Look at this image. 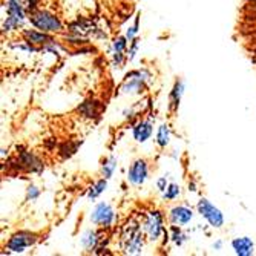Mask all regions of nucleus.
Instances as JSON below:
<instances>
[{
	"mask_svg": "<svg viewBox=\"0 0 256 256\" xmlns=\"http://www.w3.org/2000/svg\"><path fill=\"white\" fill-rule=\"evenodd\" d=\"M146 235L143 232L142 222L136 218H129L122 227L120 246L124 254H142L144 248Z\"/></svg>",
	"mask_w": 256,
	"mask_h": 256,
	"instance_id": "f257e3e1",
	"label": "nucleus"
},
{
	"mask_svg": "<svg viewBox=\"0 0 256 256\" xmlns=\"http://www.w3.org/2000/svg\"><path fill=\"white\" fill-rule=\"evenodd\" d=\"M152 78L150 72L146 71V69H135V71H130L126 77L124 82L120 86V92L118 94L123 96H140L143 94V90L146 89L148 82Z\"/></svg>",
	"mask_w": 256,
	"mask_h": 256,
	"instance_id": "f03ea898",
	"label": "nucleus"
},
{
	"mask_svg": "<svg viewBox=\"0 0 256 256\" xmlns=\"http://www.w3.org/2000/svg\"><path fill=\"white\" fill-rule=\"evenodd\" d=\"M142 227L146 238L150 242H156L160 241V238L164 235V218H162V214L158 210H148L144 214H142Z\"/></svg>",
	"mask_w": 256,
	"mask_h": 256,
	"instance_id": "7ed1b4c3",
	"label": "nucleus"
},
{
	"mask_svg": "<svg viewBox=\"0 0 256 256\" xmlns=\"http://www.w3.org/2000/svg\"><path fill=\"white\" fill-rule=\"evenodd\" d=\"M30 23L34 28L43 31V32H48V34H57V32L63 31L62 20L56 14H52L51 11H46V10H37V11L31 12Z\"/></svg>",
	"mask_w": 256,
	"mask_h": 256,
	"instance_id": "20e7f679",
	"label": "nucleus"
},
{
	"mask_svg": "<svg viewBox=\"0 0 256 256\" xmlns=\"http://www.w3.org/2000/svg\"><path fill=\"white\" fill-rule=\"evenodd\" d=\"M37 240H38V236L36 234H32V232L18 230L8 240L5 248L10 253H23V252H26L30 247H32L37 242Z\"/></svg>",
	"mask_w": 256,
	"mask_h": 256,
	"instance_id": "39448f33",
	"label": "nucleus"
},
{
	"mask_svg": "<svg viewBox=\"0 0 256 256\" xmlns=\"http://www.w3.org/2000/svg\"><path fill=\"white\" fill-rule=\"evenodd\" d=\"M90 222L103 228H110L117 222V214H115L114 207L108 202H98L94 210L90 212Z\"/></svg>",
	"mask_w": 256,
	"mask_h": 256,
	"instance_id": "423d86ee",
	"label": "nucleus"
},
{
	"mask_svg": "<svg viewBox=\"0 0 256 256\" xmlns=\"http://www.w3.org/2000/svg\"><path fill=\"white\" fill-rule=\"evenodd\" d=\"M196 210L212 227L221 228L224 226V214L207 198H200V201L196 202Z\"/></svg>",
	"mask_w": 256,
	"mask_h": 256,
	"instance_id": "0eeeda50",
	"label": "nucleus"
},
{
	"mask_svg": "<svg viewBox=\"0 0 256 256\" xmlns=\"http://www.w3.org/2000/svg\"><path fill=\"white\" fill-rule=\"evenodd\" d=\"M148 178H149V166L146 160L142 158L135 160L128 169V181L132 186H135V188H140V186H143L148 181Z\"/></svg>",
	"mask_w": 256,
	"mask_h": 256,
	"instance_id": "6e6552de",
	"label": "nucleus"
},
{
	"mask_svg": "<svg viewBox=\"0 0 256 256\" xmlns=\"http://www.w3.org/2000/svg\"><path fill=\"white\" fill-rule=\"evenodd\" d=\"M43 168H44L43 161L36 154H32L30 150H23L17 156V169H20V170L40 174L43 170Z\"/></svg>",
	"mask_w": 256,
	"mask_h": 256,
	"instance_id": "1a4fd4ad",
	"label": "nucleus"
},
{
	"mask_svg": "<svg viewBox=\"0 0 256 256\" xmlns=\"http://www.w3.org/2000/svg\"><path fill=\"white\" fill-rule=\"evenodd\" d=\"M194 220V210L188 206H175L169 210V221L174 226H188Z\"/></svg>",
	"mask_w": 256,
	"mask_h": 256,
	"instance_id": "9d476101",
	"label": "nucleus"
},
{
	"mask_svg": "<svg viewBox=\"0 0 256 256\" xmlns=\"http://www.w3.org/2000/svg\"><path fill=\"white\" fill-rule=\"evenodd\" d=\"M69 32H72L76 36H80V37H88L90 34H97L98 32V28L96 26L94 20L90 18H77L76 22H72L71 25H69Z\"/></svg>",
	"mask_w": 256,
	"mask_h": 256,
	"instance_id": "9b49d317",
	"label": "nucleus"
},
{
	"mask_svg": "<svg viewBox=\"0 0 256 256\" xmlns=\"http://www.w3.org/2000/svg\"><path fill=\"white\" fill-rule=\"evenodd\" d=\"M154 134V124L150 120H140L132 126V136L136 143H146Z\"/></svg>",
	"mask_w": 256,
	"mask_h": 256,
	"instance_id": "f8f14e48",
	"label": "nucleus"
},
{
	"mask_svg": "<svg viewBox=\"0 0 256 256\" xmlns=\"http://www.w3.org/2000/svg\"><path fill=\"white\" fill-rule=\"evenodd\" d=\"M6 16L14 18L22 26L26 20V8L23 5V0H6Z\"/></svg>",
	"mask_w": 256,
	"mask_h": 256,
	"instance_id": "ddd939ff",
	"label": "nucleus"
},
{
	"mask_svg": "<svg viewBox=\"0 0 256 256\" xmlns=\"http://www.w3.org/2000/svg\"><path fill=\"white\" fill-rule=\"evenodd\" d=\"M23 38L34 46H42V48L44 44H48L54 40L48 32H43L37 28L36 30H23Z\"/></svg>",
	"mask_w": 256,
	"mask_h": 256,
	"instance_id": "4468645a",
	"label": "nucleus"
},
{
	"mask_svg": "<svg viewBox=\"0 0 256 256\" xmlns=\"http://www.w3.org/2000/svg\"><path fill=\"white\" fill-rule=\"evenodd\" d=\"M232 248L238 256H252L254 253V242L248 236H238L232 240Z\"/></svg>",
	"mask_w": 256,
	"mask_h": 256,
	"instance_id": "2eb2a0df",
	"label": "nucleus"
},
{
	"mask_svg": "<svg viewBox=\"0 0 256 256\" xmlns=\"http://www.w3.org/2000/svg\"><path fill=\"white\" fill-rule=\"evenodd\" d=\"M100 240H102V235L96 228H88L83 232L82 235V246L86 248V250H97L98 244H100Z\"/></svg>",
	"mask_w": 256,
	"mask_h": 256,
	"instance_id": "dca6fc26",
	"label": "nucleus"
},
{
	"mask_svg": "<svg viewBox=\"0 0 256 256\" xmlns=\"http://www.w3.org/2000/svg\"><path fill=\"white\" fill-rule=\"evenodd\" d=\"M184 90H186V83L182 80H176L174 88H172V90H170V96H169V103H170L169 106H170L172 112L178 110L180 102H181V98L184 96Z\"/></svg>",
	"mask_w": 256,
	"mask_h": 256,
	"instance_id": "f3484780",
	"label": "nucleus"
},
{
	"mask_svg": "<svg viewBox=\"0 0 256 256\" xmlns=\"http://www.w3.org/2000/svg\"><path fill=\"white\" fill-rule=\"evenodd\" d=\"M78 112L88 118H97L102 112V104L97 100H88L78 106Z\"/></svg>",
	"mask_w": 256,
	"mask_h": 256,
	"instance_id": "a211bd4d",
	"label": "nucleus"
},
{
	"mask_svg": "<svg viewBox=\"0 0 256 256\" xmlns=\"http://www.w3.org/2000/svg\"><path fill=\"white\" fill-rule=\"evenodd\" d=\"M155 142H156L158 148H161V149H166L169 146V143H170V128H169V124L162 123L158 126Z\"/></svg>",
	"mask_w": 256,
	"mask_h": 256,
	"instance_id": "6ab92c4d",
	"label": "nucleus"
},
{
	"mask_svg": "<svg viewBox=\"0 0 256 256\" xmlns=\"http://www.w3.org/2000/svg\"><path fill=\"white\" fill-rule=\"evenodd\" d=\"M106 189H108V180L103 176L102 180H98L94 186H90L89 188V190H88V198L89 200H97L103 192H106Z\"/></svg>",
	"mask_w": 256,
	"mask_h": 256,
	"instance_id": "aec40b11",
	"label": "nucleus"
},
{
	"mask_svg": "<svg viewBox=\"0 0 256 256\" xmlns=\"http://www.w3.org/2000/svg\"><path fill=\"white\" fill-rule=\"evenodd\" d=\"M117 170V158L115 156H109L103 161L102 164V175L106 180H110L114 176V172Z\"/></svg>",
	"mask_w": 256,
	"mask_h": 256,
	"instance_id": "412c9836",
	"label": "nucleus"
},
{
	"mask_svg": "<svg viewBox=\"0 0 256 256\" xmlns=\"http://www.w3.org/2000/svg\"><path fill=\"white\" fill-rule=\"evenodd\" d=\"M170 240L175 246L181 247L186 241H188V235L181 230V226H174L170 227Z\"/></svg>",
	"mask_w": 256,
	"mask_h": 256,
	"instance_id": "4be33fe9",
	"label": "nucleus"
},
{
	"mask_svg": "<svg viewBox=\"0 0 256 256\" xmlns=\"http://www.w3.org/2000/svg\"><path fill=\"white\" fill-rule=\"evenodd\" d=\"M180 194H181L180 186L176 182H169L168 189L162 192V198L168 200V201H174V200H176L180 196Z\"/></svg>",
	"mask_w": 256,
	"mask_h": 256,
	"instance_id": "5701e85b",
	"label": "nucleus"
},
{
	"mask_svg": "<svg viewBox=\"0 0 256 256\" xmlns=\"http://www.w3.org/2000/svg\"><path fill=\"white\" fill-rule=\"evenodd\" d=\"M11 50H18V51H25V52H38V50L34 44H31L30 42H22V43H11L10 44Z\"/></svg>",
	"mask_w": 256,
	"mask_h": 256,
	"instance_id": "b1692460",
	"label": "nucleus"
},
{
	"mask_svg": "<svg viewBox=\"0 0 256 256\" xmlns=\"http://www.w3.org/2000/svg\"><path fill=\"white\" fill-rule=\"evenodd\" d=\"M138 26H140V14L135 17L134 25H132V26H129V28H128V31H126V37H128L129 43H130L132 40H135V38H136V34H138Z\"/></svg>",
	"mask_w": 256,
	"mask_h": 256,
	"instance_id": "393cba45",
	"label": "nucleus"
},
{
	"mask_svg": "<svg viewBox=\"0 0 256 256\" xmlns=\"http://www.w3.org/2000/svg\"><path fill=\"white\" fill-rule=\"evenodd\" d=\"M138 48H140V40L138 38L132 40L130 44H129V50H128V60L129 62H134L135 60L136 52H138Z\"/></svg>",
	"mask_w": 256,
	"mask_h": 256,
	"instance_id": "a878e982",
	"label": "nucleus"
},
{
	"mask_svg": "<svg viewBox=\"0 0 256 256\" xmlns=\"http://www.w3.org/2000/svg\"><path fill=\"white\" fill-rule=\"evenodd\" d=\"M38 196H40V189L37 186L31 184L26 189V201H36V200H38Z\"/></svg>",
	"mask_w": 256,
	"mask_h": 256,
	"instance_id": "bb28decb",
	"label": "nucleus"
},
{
	"mask_svg": "<svg viewBox=\"0 0 256 256\" xmlns=\"http://www.w3.org/2000/svg\"><path fill=\"white\" fill-rule=\"evenodd\" d=\"M42 51H48V52H54V54H58V52H63V48L62 46L56 42V40H52L51 43H48V44H44L43 48H42Z\"/></svg>",
	"mask_w": 256,
	"mask_h": 256,
	"instance_id": "cd10ccee",
	"label": "nucleus"
},
{
	"mask_svg": "<svg viewBox=\"0 0 256 256\" xmlns=\"http://www.w3.org/2000/svg\"><path fill=\"white\" fill-rule=\"evenodd\" d=\"M77 148H78V144H74V146H71V144H63V146H62V149H60V152H62V156H63V158H66V156H71L72 154H76Z\"/></svg>",
	"mask_w": 256,
	"mask_h": 256,
	"instance_id": "c85d7f7f",
	"label": "nucleus"
},
{
	"mask_svg": "<svg viewBox=\"0 0 256 256\" xmlns=\"http://www.w3.org/2000/svg\"><path fill=\"white\" fill-rule=\"evenodd\" d=\"M168 186H169V181H168V176H160L158 180H156V189H158V192H164L166 189H168Z\"/></svg>",
	"mask_w": 256,
	"mask_h": 256,
	"instance_id": "c756f323",
	"label": "nucleus"
},
{
	"mask_svg": "<svg viewBox=\"0 0 256 256\" xmlns=\"http://www.w3.org/2000/svg\"><path fill=\"white\" fill-rule=\"evenodd\" d=\"M38 4H40V0H26V10H28V12L37 11Z\"/></svg>",
	"mask_w": 256,
	"mask_h": 256,
	"instance_id": "7c9ffc66",
	"label": "nucleus"
},
{
	"mask_svg": "<svg viewBox=\"0 0 256 256\" xmlns=\"http://www.w3.org/2000/svg\"><path fill=\"white\" fill-rule=\"evenodd\" d=\"M214 248H215V250H221V248H222V241H221V240L215 241V242H214Z\"/></svg>",
	"mask_w": 256,
	"mask_h": 256,
	"instance_id": "2f4dec72",
	"label": "nucleus"
}]
</instances>
